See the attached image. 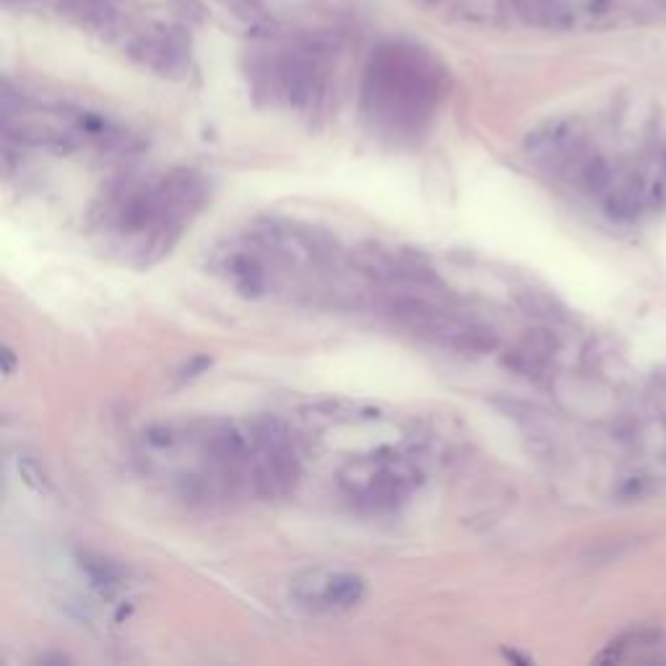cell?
<instances>
[{"label":"cell","instance_id":"cell-4","mask_svg":"<svg viewBox=\"0 0 666 666\" xmlns=\"http://www.w3.org/2000/svg\"><path fill=\"white\" fill-rule=\"evenodd\" d=\"M393 313L406 328H412L419 336L443 344V347L464 349V352H482L490 347V333L482 326L461 318V315L448 313L443 307L427 305L422 300H404L393 307Z\"/></svg>","mask_w":666,"mask_h":666},{"label":"cell","instance_id":"cell-1","mask_svg":"<svg viewBox=\"0 0 666 666\" xmlns=\"http://www.w3.org/2000/svg\"><path fill=\"white\" fill-rule=\"evenodd\" d=\"M206 185L201 175L175 170L159 180L125 183L110 190L97 209L94 232L102 245L136 266H149L180 240L201 211Z\"/></svg>","mask_w":666,"mask_h":666},{"label":"cell","instance_id":"cell-5","mask_svg":"<svg viewBox=\"0 0 666 666\" xmlns=\"http://www.w3.org/2000/svg\"><path fill=\"white\" fill-rule=\"evenodd\" d=\"M523 151L542 170L557 175H578L588 159L586 136L573 120H549L531 131L523 141Z\"/></svg>","mask_w":666,"mask_h":666},{"label":"cell","instance_id":"cell-3","mask_svg":"<svg viewBox=\"0 0 666 666\" xmlns=\"http://www.w3.org/2000/svg\"><path fill=\"white\" fill-rule=\"evenodd\" d=\"M419 474L406 458L367 456L344 466L339 487L362 513H393L412 497Z\"/></svg>","mask_w":666,"mask_h":666},{"label":"cell","instance_id":"cell-10","mask_svg":"<svg viewBox=\"0 0 666 666\" xmlns=\"http://www.w3.org/2000/svg\"><path fill=\"white\" fill-rule=\"evenodd\" d=\"M60 8L76 24L94 29V32H110L118 19L112 0H60Z\"/></svg>","mask_w":666,"mask_h":666},{"label":"cell","instance_id":"cell-12","mask_svg":"<svg viewBox=\"0 0 666 666\" xmlns=\"http://www.w3.org/2000/svg\"><path fill=\"white\" fill-rule=\"evenodd\" d=\"M648 201H651L653 209H666V154H664V159H661L659 172H656V177H653Z\"/></svg>","mask_w":666,"mask_h":666},{"label":"cell","instance_id":"cell-11","mask_svg":"<svg viewBox=\"0 0 666 666\" xmlns=\"http://www.w3.org/2000/svg\"><path fill=\"white\" fill-rule=\"evenodd\" d=\"M604 209H607L609 216L614 219H635L640 214V206H643V190H640L638 177H622L617 180L614 177V183L609 185V190L604 193Z\"/></svg>","mask_w":666,"mask_h":666},{"label":"cell","instance_id":"cell-7","mask_svg":"<svg viewBox=\"0 0 666 666\" xmlns=\"http://www.w3.org/2000/svg\"><path fill=\"white\" fill-rule=\"evenodd\" d=\"M266 84L276 99L289 107H310L318 102L323 92V73H320L315 55L284 53L266 66Z\"/></svg>","mask_w":666,"mask_h":666},{"label":"cell","instance_id":"cell-2","mask_svg":"<svg viewBox=\"0 0 666 666\" xmlns=\"http://www.w3.org/2000/svg\"><path fill=\"white\" fill-rule=\"evenodd\" d=\"M443 94V73L417 50L386 47L365 76V112L380 131L414 136L430 123Z\"/></svg>","mask_w":666,"mask_h":666},{"label":"cell","instance_id":"cell-6","mask_svg":"<svg viewBox=\"0 0 666 666\" xmlns=\"http://www.w3.org/2000/svg\"><path fill=\"white\" fill-rule=\"evenodd\" d=\"M365 578L344 570H315L292 583V596L310 612H349L365 596Z\"/></svg>","mask_w":666,"mask_h":666},{"label":"cell","instance_id":"cell-9","mask_svg":"<svg viewBox=\"0 0 666 666\" xmlns=\"http://www.w3.org/2000/svg\"><path fill=\"white\" fill-rule=\"evenodd\" d=\"M508 8L526 27L534 29H568L573 14L565 0H505Z\"/></svg>","mask_w":666,"mask_h":666},{"label":"cell","instance_id":"cell-8","mask_svg":"<svg viewBox=\"0 0 666 666\" xmlns=\"http://www.w3.org/2000/svg\"><path fill=\"white\" fill-rule=\"evenodd\" d=\"M131 58L159 76H180L188 68V42L170 29L141 34L131 42Z\"/></svg>","mask_w":666,"mask_h":666}]
</instances>
